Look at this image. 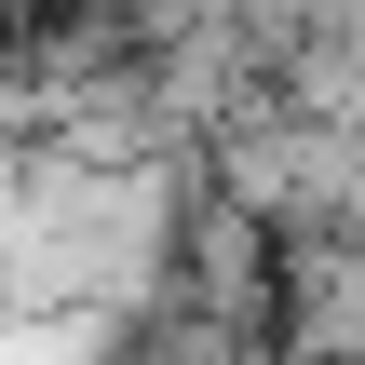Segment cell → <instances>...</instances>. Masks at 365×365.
I'll use <instances>...</instances> for the list:
<instances>
[{
  "mask_svg": "<svg viewBox=\"0 0 365 365\" xmlns=\"http://www.w3.org/2000/svg\"><path fill=\"white\" fill-rule=\"evenodd\" d=\"M284 365H365V244L352 230H312L284 244V312H271Z\"/></svg>",
  "mask_w": 365,
  "mask_h": 365,
  "instance_id": "6da1fadb",
  "label": "cell"
}]
</instances>
